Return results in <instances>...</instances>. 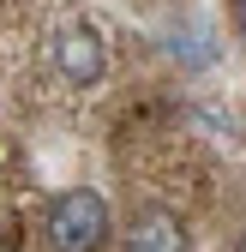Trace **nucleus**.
<instances>
[{
    "label": "nucleus",
    "instance_id": "obj_3",
    "mask_svg": "<svg viewBox=\"0 0 246 252\" xmlns=\"http://www.w3.org/2000/svg\"><path fill=\"white\" fill-rule=\"evenodd\" d=\"M120 246H126V252H192L186 222H180L168 204H138L132 222H126V234H120Z\"/></svg>",
    "mask_w": 246,
    "mask_h": 252
},
{
    "label": "nucleus",
    "instance_id": "obj_2",
    "mask_svg": "<svg viewBox=\"0 0 246 252\" xmlns=\"http://www.w3.org/2000/svg\"><path fill=\"white\" fill-rule=\"evenodd\" d=\"M54 72L66 78L72 90L102 84V72H108V42H102V30L90 24V18H66V24L54 30Z\"/></svg>",
    "mask_w": 246,
    "mask_h": 252
},
{
    "label": "nucleus",
    "instance_id": "obj_1",
    "mask_svg": "<svg viewBox=\"0 0 246 252\" xmlns=\"http://www.w3.org/2000/svg\"><path fill=\"white\" fill-rule=\"evenodd\" d=\"M108 234H114V216H108L102 192H90V186H66L42 210V246L48 252H102Z\"/></svg>",
    "mask_w": 246,
    "mask_h": 252
},
{
    "label": "nucleus",
    "instance_id": "obj_4",
    "mask_svg": "<svg viewBox=\"0 0 246 252\" xmlns=\"http://www.w3.org/2000/svg\"><path fill=\"white\" fill-rule=\"evenodd\" d=\"M234 24H240V36H246V0H234Z\"/></svg>",
    "mask_w": 246,
    "mask_h": 252
},
{
    "label": "nucleus",
    "instance_id": "obj_5",
    "mask_svg": "<svg viewBox=\"0 0 246 252\" xmlns=\"http://www.w3.org/2000/svg\"><path fill=\"white\" fill-rule=\"evenodd\" d=\"M234 252H246V234H240V246H234Z\"/></svg>",
    "mask_w": 246,
    "mask_h": 252
}]
</instances>
